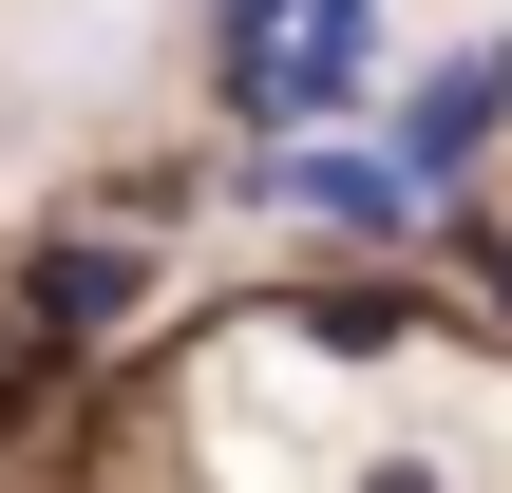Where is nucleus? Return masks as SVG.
Segmentation results:
<instances>
[{
    "instance_id": "f257e3e1",
    "label": "nucleus",
    "mask_w": 512,
    "mask_h": 493,
    "mask_svg": "<svg viewBox=\"0 0 512 493\" xmlns=\"http://www.w3.org/2000/svg\"><path fill=\"white\" fill-rule=\"evenodd\" d=\"M247 190L266 209H304L323 247H418L437 209H418V171L380 152V133H285V152H247Z\"/></svg>"
},
{
    "instance_id": "f03ea898",
    "label": "nucleus",
    "mask_w": 512,
    "mask_h": 493,
    "mask_svg": "<svg viewBox=\"0 0 512 493\" xmlns=\"http://www.w3.org/2000/svg\"><path fill=\"white\" fill-rule=\"evenodd\" d=\"M494 133H512V76H494V57H437V76L380 114V152L418 171V209H437V228L475 209V152H494Z\"/></svg>"
},
{
    "instance_id": "7ed1b4c3",
    "label": "nucleus",
    "mask_w": 512,
    "mask_h": 493,
    "mask_svg": "<svg viewBox=\"0 0 512 493\" xmlns=\"http://www.w3.org/2000/svg\"><path fill=\"white\" fill-rule=\"evenodd\" d=\"M133 228H57V247H19V342H114L133 323Z\"/></svg>"
}]
</instances>
